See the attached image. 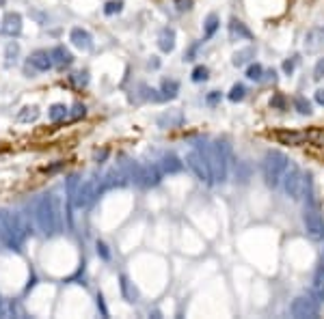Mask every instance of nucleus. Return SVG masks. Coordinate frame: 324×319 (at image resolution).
<instances>
[{"label":"nucleus","mask_w":324,"mask_h":319,"mask_svg":"<svg viewBox=\"0 0 324 319\" xmlns=\"http://www.w3.org/2000/svg\"><path fill=\"white\" fill-rule=\"evenodd\" d=\"M290 169V160L285 153L281 151H268L266 158H264L262 171H264V181L270 188H277L281 181H283V175Z\"/></svg>","instance_id":"1"},{"label":"nucleus","mask_w":324,"mask_h":319,"mask_svg":"<svg viewBox=\"0 0 324 319\" xmlns=\"http://www.w3.org/2000/svg\"><path fill=\"white\" fill-rule=\"evenodd\" d=\"M307 177L302 175V172L298 169H292L283 175V190L285 194H288L290 198H294V201H298V198H302V192H305L307 188Z\"/></svg>","instance_id":"2"},{"label":"nucleus","mask_w":324,"mask_h":319,"mask_svg":"<svg viewBox=\"0 0 324 319\" xmlns=\"http://www.w3.org/2000/svg\"><path fill=\"white\" fill-rule=\"evenodd\" d=\"M302 224H305V231L311 240H324V218L316 207L305 209V214H302Z\"/></svg>","instance_id":"3"},{"label":"nucleus","mask_w":324,"mask_h":319,"mask_svg":"<svg viewBox=\"0 0 324 319\" xmlns=\"http://www.w3.org/2000/svg\"><path fill=\"white\" fill-rule=\"evenodd\" d=\"M316 302L318 300H313L311 295H298V298L292 302L290 311H292V315H294V317H300V319L316 317L318 315V304H316Z\"/></svg>","instance_id":"4"},{"label":"nucleus","mask_w":324,"mask_h":319,"mask_svg":"<svg viewBox=\"0 0 324 319\" xmlns=\"http://www.w3.org/2000/svg\"><path fill=\"white\" fill-rule=\"evenodd\" d=\"M208 160H210L208 166H210L212 177L216 181H223L225 175H227V164H225V155H223V151H220V147H214Z\"/></svg>","instance_id":"5"},{"label":"nucleus","mask_w":324,"mask_h":319,"mask_svg":"<svg viewBox=\"0 0 324 319\" xmlns=\"http://www.w3.org/2000/svg\"><path fill=\"white\" fill-rule=\"evenodd\" d=\"M188 160H190V166H192V171L199 175V179H203V181H210V179H212V172H210L208 162H205V160L201 158V155L192 153Z\"/></svg>","instance_id":"6"},{"label":"nucleus","mask_w":324,"mask_h":319,"mask_svg":"<svg viewBox=\"0 0 324 319\" xmlns=\"http://www.w3.org/2000/svg\"><path fill=\"white\" fill-rule=\"evenodd\" d=\"M313 294L318 298H324V263L316 270V276H313Z\"/></svg>","instance_id":"7"},{"label":"nucleus","mask_w":324,"mask_h":319,"mask_svg":"<svg viewBox=\"0 0 324 319\" xmlns=\"http://www.w3.org/2000/svg\"><path fill=\"white\" fill-rule=\"evenodd\" d=\"M277 138L285 145H302V140H305L302 134H296V132H277Z\"/></svg>","instance_id":"8"},{"label":"nucleus","mask_w":324,"mask_h":319,"mask_svg":"<svg viewBox=\"0 0 324 319\" xmlns=\"http://www.w3.org/2000/svg\"><path fill=\"white\" fill-rule=\"evenodd\" d=\"M229 28H231V35H238V37H244V39H251V30H248L240 20H234V22H231Z\"/></svg>","instance_id":"9"},{"label":"nucleus","mask_w":324,"mask_h":319,"mask_svg":"<svg viewBox=\"0 0 324 319\" xmlns=\"http://www.w3.org/2000/svg\"><path fill=\"white\" fill-rule=\"evenodd\" d=\"M248 56H255V50L253 48H246V50H240L234 54V65L236 67H240V65H244L248 61Z\"/></svg>","instance_id":"10"},{"label":"nucleus","mask_w":324,"mask_h":319,"mask_svg":"<svg viewBox=\"0 0 324 319\" xmlns=\"http://www.w3.org/2000/svg\"><path fill=\"white\" fill-rule=\"evenodd\" d=\"M173 39H175L173 30H164V32H162V39H160V48H162V50H164V52H171L173 46H175V43H173Z\"/></svg>","instance_id":"11"},{"label":"nucleus","mask_w":324,"mask_h":319,"mask_svg":"<svg viewBox=\"0 0 324 319\" xmlns=\"http://www.w3.org/2000/svg\"><path fill=\"white\" fill-rule=\"evenodd\" d=\"M294 106H296V110L300 112V115H309L311 112V106H309V101L305 99V97H294Z\"/></svg>","instance_id":"12"},{"label":"nucleus","mask_w":324,"mask_h":319,"mask_svg":"<svg viewBox=\"0 0 324 319\" xmlns=\"http://www.w3.org/2000/svg\"><path fill=\"white\" fill-rule=\"evenodd\" d=\"M262 74H264V67L259 63H255V65H251V67H248L246 78L248 80H262Z\"/></svg>","instance_id":"13"},{"label":"nucleus","mask_w":324,"mask_h":319,"mask_svg":"<svg viewBox=\"0 0 324 319\" xmlns=\"http://www.w3.org/2000/svg\"><path fill=\"white\" fill-rule=\"evenodd\" d=\"M216 28H218V18H216V15H210L208 22H205V37L214 35Z\"/></svg>","instance_id":"14"},{"label":"nucleus","mask_w":324,"mask_h":319,"mask_svg":"<svg viewBox=\"0 0 324 319\" xmlns=\"http://www.w3.org/2000/svg\"><path fill=\"white\" fill-rule=\"evenodd\" d=\"M244 93H246V89L242 84H236L234 89H231V93H229V99L231 101H240L242 97H244Z\"/></svg>","instance_id":"15"},{"label":"nucleus","mask_w":324,"mask_h":319,"mask_svg":"<svg viewBox=\"0 0 324 319\" xmlns=\"http://www.w3.org/2000/svg\"><path fill=\"white\" fill-rule=\"evenodd\" d=\"M74 39H76V46H80V48H89V35L82 30H74Z\"/></svg>","instance_id":"16"},{"label":"nucleus","mask_w":324,"mask_h":319,"mask_svg":"<svg viewBox=\"0 0 324 319\" xmlns=\"http://www.w3.org/2000/svg\"><path fill=\"white\" fill-rule=\"evenodd\" d=\"M208 78V67H197L192 72V80L194 82H201V80H205Z\"/></svg>","instance_id":"17"},{"label":"nucleus","mask_w":324,"mask_h":319,"mask_svg":"<svg viewBox=\"0 0 324 319\" xmlns=\"http://www.w3.org/2000/svg\"><path fill=\"white\" fill-rule=\"evenodd\" d=\"M313 78H316V80H322V78H324V58H320V61L316 63V69H313Z\"/></svg>","instance_id":"18"},{"label":"nucleus","mask_w":324,"mask_h":319,"mask_svg":"<svg viewBox=\"0 0 324 319\" xmlns=\"http://www.w3.org/2000/svg\"><path fill=\"white\" fill-rule=\"evenodd\" d=\"M270 106H272V108H281V110H283V108H285V99H283V95H274V97H272V101H270Z\"/></svg>","instance_id":"19"},{"label":"nucleus","mask_w":324,"mask_h":319,"mask_svg":"<svg viewBox=\"0 0 324 319\" xmlns=\"http://www.w3.org/2000/svg\"><path fill=\"white\" fill-rule=\"evenodd\" d=\"M121 7H123L121 2H108V4H106V13L110 15V13H115V11L119 13V11H121Z\"/></svg>","instance_id":"20"},{"label":"nucleus","mask_w":324,"mask_h":319,"mask_svg":"<svg viewBox=\"0 0 324 319\" xmlns=\"http://www.w3.org/2000/svg\"><path fill=\"white\" fill-rule=\"evenodd\" d=\"M294 65H296V56L292 58V61H285V63H283V69H285L288 74H292V72H294Z\"/></svg>","instance_id":"21"},{"label":"nucleus","mask_w":324,"mask_h":319,"mask_svg":"<svg viewBox=\"0 0 324 319\" xmlns=\"http://www.w3.org/2000/svg\"><path fill=\"white\" fill-rule=\"evenodd\" d=\"M177 4H182V7H177V9H180V11H184V9H190L192 0H177Z\"/></svg>","instance_id":"22"},{"label":"nucleus","mask_w":324,"mask_h":319,"mask_svg":"<svg viewBox=\"0 0 324 319\" xmlns=\"http://www.w3.org/2000/svg\"><path fill=\"white\" fill-rule=\"evenodd\" d=\"M97 250L102 252V257H104V259H108V250H106V246H104V244H97Z\"/></svg>","instance_id":"23"},{"label":"nucleus","mask_w":324,"mask_h":319,"mask_svg":"<svg viewBox=\"0 0 324 319\" xmlns=\"http://www.w3.org/2000/svg\"><path fill=\"white\" fill-rule=\"evenodd\" d=\"M316 99H318V104L324 106V91H318V93H316Z\"/></svg>","instance_id":"24"},{"label":"nucleus","mask_w":324,"mask_h":319,"mask_svg":"<svg viewBox=\"0 0 324 319\" xmlns=\"http://www.w3.org/2000/svg\"><path fill=\"white\" fill-rule=\"evenodd\" d=\"M322 35H324V30H322Z\"/></svg>","instance_id":"25"}]
</instances>
